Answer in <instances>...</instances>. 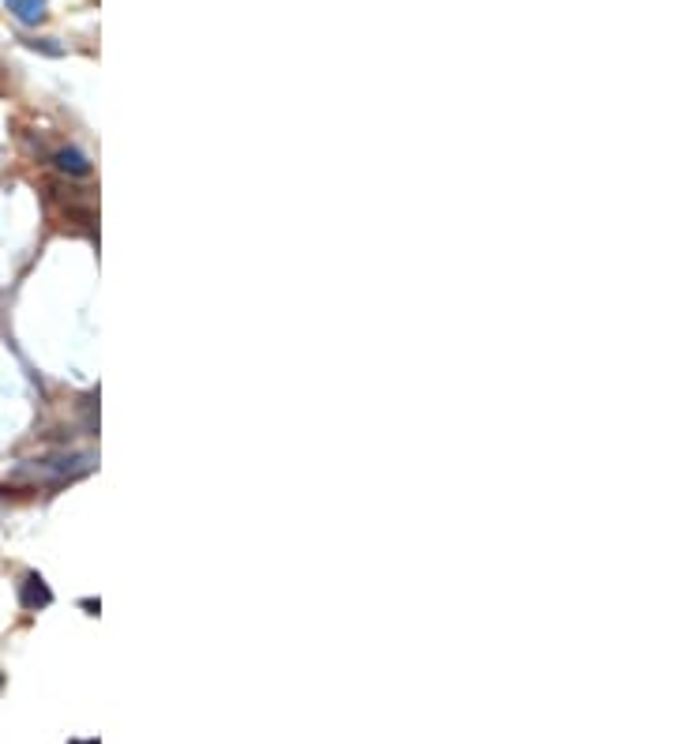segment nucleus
<instances>
[{
	"label": "nucleus",
	"instance_id": "obj_1",
	"mask_svg": "<svg viewBox=\"0 0 676 744\" xmlns=\"http://www.w3.org/2000/svg\"><path fill=\"white\" fill-rule=\"evenodd\" d=\"M94 466V455L87 451H72V455H46V459H31L19 466V474L31 481H72L87 474Z\"/></svg>",
	"mask_w": 676,
	"mask_h": 744
},
{
	"label": "nucleus",
	"instance_id": "obj_2",
	"mask_svg": "<svg viewBox=\"0 0 676 744\" xmlns=\"http://www.w3.org/2000/svg\"><path fill=\"white\" fill-rule=\"evenodd\" d=\"M19 602H23V609H46L53 602V590L42 575H27L23 587H19Z\"/></svg>",
	"mask_w": 676,
	"mask_h": 744
},
{
	"label": "nucleus",
	"instance_id": "obj_3",
	"mask_svg": "<svg viewBox=\"0 0 676 744\" xmlns=\"http://www.w3.org/2000/svg\"><path fill=\"white\" fill-rule=\"evenodd\" d=\"M8 12H12L23 27H38L49 12V0H8Z\"/></svg>",
	"mask_w": 676,
	"mask_h": 744
},
{
	"label": "nucleus",
	"instance_id": "obj_4",
	"mask_svg": "<svg viewBox=\"0 0 676 744\" xmlns=\"http://www.w3.org/2000/svg\"><path fill=\"white\" fill-rule=\"evenodd\" d=\"M53 162H57V170L68 173V177H87V173H91V162H87V155H83L79 147H61V151L53 155Z\"/></svg>",
	"mask_w": 676,
	"mask_h": 744
},
{
	"label": "nucleus",
	"instance_id": "obj_5",
	"mask_svg": "<svg viewBox=\"0 0 676 744\" xmlns=\"http://www.w3.org/2000/svg\"><path fill=\"white\" fill-rule=\"evenodd\" d=\"M76 744H98V741H76Z\"/></svg>",
	"mask_w": 676,
	"mask_h": 744
},
{
	"label": "nucleus",
	"instance_id": "obj_6",
	"mask_svg": "<svg viewBox=\"0 0 676 744\" xmlns=\"http://www.w3.org/2000/svg\"><path fill=\"white\" fill-rule=\"evenodd\" d=\"M4 493H8V489H4V485H0V496H4Z\"/></svg>",
	"mask_w": 676,
	"mask_h": 744
},
{
	"label": "nucleus",
	"instance_id": "obj_7",
	"mask_svg": "<svg viewBox=\"0 0 676 744\" xmlns=\"http://www.w3.org/2000/svg\"><path fill=\"white\" fill-rule=\"evenodd\" d=\"M0 688H4V673H0Z\"/></svg>",
	"mask_w": 676,
	"mask_h": 744
}]
</instances>
